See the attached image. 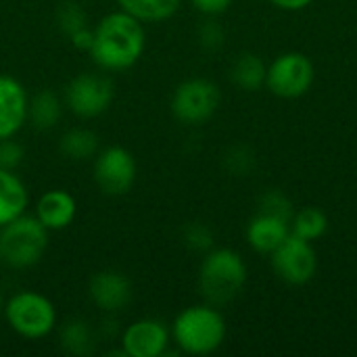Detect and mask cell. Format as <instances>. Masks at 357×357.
<instances>
[{
  "instance_id": "cell-1",
  "label": "cell",
  "mask_w": 357,
  "mask_h": 357,
  "mask_svg": "<svg viewBox=\"0 0 357 357\" xmlns=\"http://www.w3.org/2000/svg\"><path fill=\"white\" fill-rule=\"evenodd\" d=\"M146 48L144 23L117 8L92 25L90 59L102 71H126L134 67Z\"/></svg>"
},
{
  "instance_id": "cell-2",
  "label": "cell",
  "mask_w": 357,
  "mask_h": 357,
  "mask_svg": "<svg viewBox=\"0 0 357 357\" xmlns=\"http://www.w3.org/2000/svg\"><path fill=\"white\" fill-rule=\"evenodd\" d=\"M169 333L180 354L209 356L224 345L228 328L222 312L205 301L182 310L172 322Z\"/></svg>"
},
{
  "instance_id": "cell-3",
  "label": "cell",
  "mask_w": 357,
  "mask_h": 357,
  "mask_svg": "<svg viewBox=\"0 0 357 357\" xmlns=\"http://www.w3.org/2000/svg\"><path fill=\"white\" fill-rule=\"evenodd\" d=\"M247 284V264L234 249H209L199 268V291L215 307L232 303Z\"/></svg>"
},
{
  "instance_id": "cell-4",
  "label": "cell",
  "mask_w": 357,
  "mask_h": 357,
  "mask_svg": "<svg viewBox=\"0 0 357 357\" xmlns=\"http://www.w3.org/2000/svg\"><path fill=\"white\" fill-rule=\"evenodd\" d=\"M48 249V230L36 215H19L0 228V261L13 270L36 266Z\"/></svg>"
},
{
  "instance_id": "cell-5",
  "label": "cell",
  "mask_w": 357,
  "mask_h": 357,
  "mask_svg": "<svg viewBox=\"0 0 357 357\" xmlns=\"http://www.w3.org/2000/svg\"><path fill=\"white\" fill-rule=\"evenodd\" d=\"M2 316L8 328L27 339L40 341L48 337L56 326L54 303L38 291H19L2 307Z\"/></svg>"
},
{
  "instance_id": "cell-6",
  "label": "cell",
  "mask_w": 357,
  "mask_h": 357,
  "mask_svg": "<svg viewBox=\"0 0 357 357\" xmlns=\"http://www.w3.org/2000/svg\"><path fill=\"white\" fill-rule=\"evenodd\" d=\"M220 102L222 92L215 82L207 77H190L176 86L172 94V113L180 123L201 126L215 115Z\"/></svg>"
},
{
  "instance_id": "cell-7",
  "label": "cell",
  "mask_w": 357,
  "mask_h": 357,
  "mask_svg": "<svg viewBox=\"0 0 357 357\" xmlns=\"http://www.w3.org/2000/svg\"><path fill=\"white\" fill-rule=\"evenodd\" d=\"M63 96L67 109L73 115L82 119H92L109 111L115 100V86L107 75L86 71L69 79Z\"/></svg>"
},
{
  "instance_id": "cell-8",
  "label": "cell",
  "mask_w": 357,
  "mask_h": 357,
  "mask_svg": "<svg viewBox=\"0 0 357 357\" xmlns=\"http://www.w3.org/2000/svg\"><path fill=\"white\" fill-rule=\"evenodd\" d=\"M316 77L314 63L307 54L291 50L278 54L266 73V86L274 96L280 98H299L310 92Z\"/></svg>"
},
{
  "instance_id": "cell-9",
  "label": "cell",
  "mask_w": 357,
  "mask_h": 357,
  "mask_svg": "<svg viewBox=\"0 0 357 357\" xmlns=\"http://www.w3.org/2000/svg\"><path fill=\"white\" fill-rule=\"evenodd\" d=\"M136 159L123 146L100 149L94 157L92 176L96 186L109 197H121L132 190L136 182Z\"/></svg>"
},
{
  "instance_id": "cell-10",
  "label": "cell",
  "mask_w": 357,
  "mask_h": 357,
  "mask_svg": "<svg viewBox=\"0 0 357 357\" xmlns=\"http://www.w3.org/2000/svg\"><path fill=\"white\" fill-rule=\"evenodd\" d=\"M270 264L282 282L291 287H303L316 276L318 255L310 241L289 234V238L270 255Z\"/></svg>"
},
{
  "instance_id": "cell-11",
  "label": "cell",
  "mask_w": 357,
  "mask_h": 357,
  "mask_svg": "<svg viewBox=\"0 0 357 357\" xmlns=\"http://www.w3.org/2000/svg\"><path fill=\"white\" fill-rule=\"evenodd\" d=\"M119 343L126 357H161L169 351L172 333L157 318H140L123 328Z\"/></svg>"
},
{
  "instance_id": "cell-12",
  "label": "cell",
  "mask_w": 357,
  "mask_h": 357,
  "mask_svg": "<svg viewBox=\"0 0 357 357\" xmlns=\"http://www.w3.org/2000/svg\"><path fill=\"white\" fill-rule=\"evenodd\" d=\"M90 301L105 314H117L132 301V284L117 270L96 272L88 282Z\"/></svg>"
},
{
  "instance_id": "cell-13",
  "label": "cell",
  "mask_w": 357,
  "mask_h": 357,
  "mask_svg": "<svg viewBox=\"0 0 357 357\" xmlns=\"http://www.w3.org/2000/svg\"><path fill=\"white\" fill-rule=\"evenodd\" d=\"M29 96L25 86L8 75L0 73V140L15 138V134L27 121Z\"/></svg>"
},
{
  "instance_id": "cell-14",
  "label": "cell",
  "mask_w": 357,
  "mask_h": 357,
  "mask_svg": "<svg viewBox=\"0 0 357 357\" xmlns=\"http://www.w3.org/2000/svg\"><path fill=\"white\" fill-rule=\"evenodd\" d=\"M75 213H77V203L73 195L63 188L46 190L36 203V218L48 232H59L71 226Z\"/></svg>"
},
{
  "instance_id": "cell-15",
  "label": "cell",
  "mask_w": 357,
  "mask_h": 357,
  "mask_svg": "<svg viewBox=\"0 0 357 357\" xmlns=\"http://www.w3.org/2000/svg\"><path fill=\"white\" fill-rule=\"evenodd\" d=\"M291 234V224L264 215V213H255L251 218V222L247 224V243L249 247L259 253V255H272Z\"/></svg>"
},
{
  "instance_id": "cell-16",
  "label": "cell",
  "mask_w": 357,
  "mask_h": 357,
  "mask_svg": "<svg viewBox=\"0 0 357 357\" xmlns=\"http://www.w3.org/2000/svg\"><path fill=\"white\" fill-rule=\"evenodd\" d=\"M27 201V188L15 169L0 167V228L23 215Z\"/></svg>"
},
{
  "instance_id": "cell-17",
  "label": "cell",
  "mask_w": 357,
  "mask_h": 357,
  "mask_svg": "<svg viewBox=\"0 0 357 357\" xmlns=\"http://www.w3.org/2000/svg\"><path fill=\"white\" fill-rule=\"evenodd\" d=\"M268 65L255 52H241L230 65V79L236 88L245 92H255L266 86Z\"/></svg>"
},
{
  "instance_id": "cell-18",
  "label": "cell",
  "mask_w": 357,
  "mask_h": 357,
  "mask_svg": "<svg viewBox=\"0 0 357 357\" xmlns=\"http://www.w3.org/2000/svg\"><path fill=\"white\" fill-rule=\"evenodd\" d=\"M63 115V102L52 90H40L29 98L27 105V121H31L38 130H52Z\"/></svg>"
},
{
  "instance_id": "cell-19",
  "label": "cell",
  "mask_w": 357,
  "mask_h": 357,
  "mask_svg": "<svg viewBox=\"0 0 357 357\" xmlns=\"http://www.w3.org/2000/svg\"><path fill=\"white\" fill-rule=\"evenodd\" d=\"M59 151H61L63 157H67L71 161H86V159L96 157V153L100 151V142H98V136L92 130H88V128H71L61 136Z\"/></svg>"
},
{
  "instance_id": "cell-20",
  "label": "cell",
  "mask_w": 357,
  "mask_h": 357,
  "mask_svg": "<svg viewBox=\"0 0 357 357\" xmlns=\"http://www.w3.org/2000/svg\"><path fill=\"white\" fill-rule=\"evenodd\" d=\"M182 0H117V6L142 23H161L172 19Z\"/></svg>"
},
{
  "instance_id": "cell-21",
  "label": "cell",
  "mask_w": 357,
  "mask_h": 357,
  "mask_svg": "<svg viewBox=\"0 0 357 357\" xmlns=\"http://www.w3.org/2000/svg\"><path fill=\"white\" fill-rule=\"evenodd\" d=\"M59 343L69 356H90L94 351V333L86 320H69L59 333Z\"/></svg>"
},
{
  "instance_id": "cell-22",
  "label": "cell",
  "mask_w": 357,
  "mask_h": 357,
  "mask_svg": "<svg viewBox=\"0 0 357 357\" xmlns=\"http://www.w3.org/2000/svg\"><path fill=\"white\" fill-rule=\"evenodd\" d=\"M328 232V215L320 207H303L291 220V234L303 241H320Z\"/></svg>"
},
{
  "instance_id": "cell-23",
  "label": "cell",
  "mask_w": 357,
  "mask_h": 357,
  "mask_svg": "<svg viewBox=\"0 0 357 357\" xmlns=\"http://www.w3.org/2000/svg\"><path fill=\"white\" fill-rule=\"evenodd\" d=\"M295 211L297 209H295L293 201L282 190H276V188L266 190L257 201V213H264V215H270V218H276V220H282L289 224H291Z\"/></svg>"
},
{
  "instance_id": "cell-24",
  "label": "cell",
  "mask_w": 357,
  "mask_h": 357,
  "mask_svg": "<svg viewBox=\"0 0 357 357\" xmlns=\"http://www.w3.org/2000/svg\"><path fill=\"white\" fill-rule=\"evenodd\" d=\"M255 163H257L255 153L243 144L230 146L224 155V165L232 176H249L253 172Z\"/></svg>"
},
{
  "instance_id": "cell-25",
  "label": "cell",
  "mask_w": 357,
  "mask_h": 357,
  "mask_svg": "<svg viewBox=\"0 0 357 357\" xmlns=\"http://www.w3.org/2000/svg\"><path fill=\"white\" fill-rule=\"evenodd\" d=\"M56 23L61 27V31L69 38L71 33L79 31L82 27H88V17L84 13V8L77 4V2H63L59 6V13H56Z\"/></svg>"
},
{
  "instance_id": "cell-26",
  "label": "cell",
  "mask_w": 357,
  "mask_h": 357,
  "mask_svg": "<svg viewBox=\"0 0 357 357\" xmlns=\"http://www.w3.org/2000/svg\"><path fill=\"white\" fill-rule=\"evenodd\" d=\"M182 241L190 251H197V253H207L209 249H213V232L201 222L188 224L184 228Z\"/></svg>"
},
{
  "instance_id": "cell-27",
  "label": "cell",
  "mask_w": 357,
  "mask_h": 357,
  "mask_svg": "<svg viewBox=\"0 0 357 357\" xmlns=\"http://www.w3.org/2000/svg\"><path fill=\"white\" fill-rule=\"evenodd\" d=\"M197 38H199V44L205 48V50H220L222 46H224V42H226V31H224V27H222V23H218L213 17H209L201 27H199V33H197Z\"/></svg>"
},
{
  "instance_id": "cell-28",
  "label": "cell",
  "mask_w": 357,
  "mask_h": 357,
  "mask_svg": "<svg viewBox=\"0 0 357 357\" xmlns=\"http://www.w3.org/2000/svg\"><path fill=\"white\" fill-rule=\"evenodd\" d=\"M23 161V146L15 142L13 138L0 140V167L4 169H17V165Z\"/></svg>"
},
{
  "instance_id": "cell-29",
  "label": "cell",
  "mask_w": 357,
  "mask_h": 357,
  "mask_svg": "<svg viewBox=\"0 0 357 357\" xmlns=\"http://www.w3.org/2000/svg\"><path fill=\"white\" fill-rule=\"evenodd\" d=\"M232 2L234 0H190L195 10H199L205 17H218V15L226 13L232 6Z\"/></svg>"
},
{
  "instance_id": "cell-30",
  "label": "cell",
  "mask_w": 357,
  "mask_h": 357,
  "mask_svg": "<svg viewBox=\"0 0 357 357\" xmlns=\"http://www.w3.org/2000/svg\"><path fill=\"white\" fill-rule=\"evenodd\" d=\"M69 42H71V46L73 48H77V50H90V44H92V27L88 25V27H82L79 31H75V33H71L69 36Z\"/></svg>"
},
{
  "instance_id": "cell-31",
  "label": "cell",
  "mask_w": 357,
  "mask_h": 357,
  "mask_svg": "<svg viewBox=\"0 0 357 357\" xmlns=\"http://www.w3.org/2000/svg\"><path fill=\"white\" fill-rule=\"evenodd\" d=\"M268 2H272L276 8H280V10H291V13H297V10H303V8H307L314 0H268Z\"/></svg>"
},
{
  "instance_id": "cell-32",
  "label": "cell",
  "mask_w": 357,
  "mask_h": 357,
  "mask_svg": "<svg viewBox=\"0 0 357 357\" xmlns=\"http://www.w3.org/2000/svg\"><path fill=\"white\" fill-rule=\"evenodd\" d=\"M2 307H4V301H2V291H0V316H2Z\"/></svg>"
}]
</instances>
